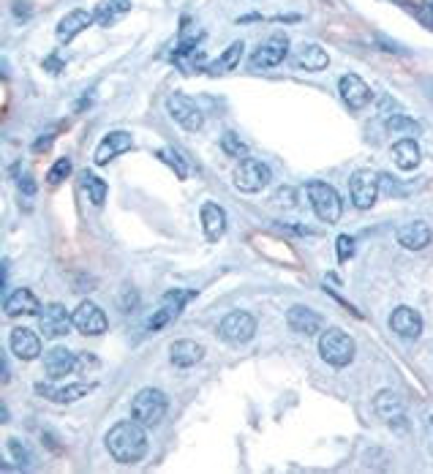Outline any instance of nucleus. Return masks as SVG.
Listing matches in <instances>:
<instances>
[{
  "instance_id": "nucleus-1",
  "label": "nucleus",
  "mask_w": 433,
  "mask_h": 474,
  "mask_svg": "<svg viewBox=\"0 0 433 474\" xmlns=\"http://www.w3.org/2000/svg\"><path fill=\"white\" fill-rule=\"evenodd\" d=\"M107 450L117 463H139L147 455V433L137 420H120L107 430Z\"/></svg>"
},
{
  "instance_id": "nucleus-2",
  "label": "nucleus",
  "mask_w": 433,
  "mask_h": 474,
  "mask_svg": "<svg viewBox=\"0 0 433 474\" xmlns=\"http://www.w3.org/2000/svg\"><path fill=\"white\" fill-rule=\"evenodd\" d=\"M166 409H169V398L161 393L159 387H145L131 401V420L142 423L145 428H156L164 420Z\"/></svg>"
},
{
  "instance_id": "nucleus-3",
  "label": "nucleus",
  "mask_w": 433,
  "mask_h": 474,
  "mask_svg": "<svg viewBox=\"0 0 433 474\" xmlns=\"http://www.w3.org/2000/svg\"><path fill=\"white\" fill-rule=\"evenodd\" d=\"M305 191H308L311 207H314V213H317L319 221H324V224H338V221H341V213H343L341 194H338L330 183L311 180L305 185Z\"/></svg>"
},
{
  "instance_id": "nucleus-4",
  "label": "nucleus",
  "mask_w": 433,
  "mask_h": 474,
  "mask_svg": "<svg viewBox=\"0 0 433 474\" xmlns=\"http://www.w3.org/2000/svg\"><path fill=\"white\" fill-rule=\"evenodd\" d=\"M354 352H357V346H354V341L349 333H343V330H324L319 338V357L327 365H333V368H346L349 362L354 360Z\"/></svg>"
},
{
  "instance_id": "nucleus-5",
  "label": "nucleus",
  "mask_w": 433,
  "mask_h": 474,
  "mask_svg": "<svg viewBox=\"0 0 433 474\" xmlns=\"http://www.w3.org/2000/svg\"><path fill=\"white\" fill-rule=\"evenodd\" d=\"M194 297H196L194 289H169V292L161 297L159 308L147 319V330H150V333H159L164 327H169Z\"/></svg>"
},
{
  "instance_id": "nucleus-6",
  "label": "nucleus",
  "mask_w": 433,
  "mask_h": 474,
  "mask_svg": "<svg viewBox=\"0 0 433 474\" xmlns=\"http://www.w3.org/2000/svg\"><path fill=\"white\" fill-rule=\"evenodd\" d=\"M232 180H234V188L243 191V194H259L262 188H267V183L273 180V172L259 158H240Z\"/></svg>"
},
{
  "instance_id": "nucleus-7",
  "label": "nucleus",
  "mask_w": 433,
  "mask_h": 474,
  "mask_svg": "<svg viewBox=\"0 0 433 474\" xmlns=\"http://www.w3.org/2000/svg\"><path fill=\"white\" fill-rule=\"evenodd\" d=\"M379 185H382V175H376L373 169H357L349 178V197L357 210H371L376 197H379Z\"/></svg>"
},
{
  "instance_id": "nucleus-8",
  "label": "nucleus",
  "mask_w": 433,
  "mask_h": 474,
  "mask_svg": "<svg viewBox=\"0 0 433 474\" xmlns=\"http://www.w3.org/2000/svg\"><path fill=\"white\" fill-rule=\"evenodd\" d=\"M166 110L172 114V120L180 126L182 131H188V134H196L199 129H202V112H199V107L185 96V93H172L169 98H166Z\"/></svg>"
},
{
  "instance_id": "nucleus-9",
  "label": "nucleus",
  "mask_w": 433,
  "mask_h": 474,
  "mask_svg": "<svg viewBox=\"0 0 433 474\" xmlns=\"http://www.w3.org/2000/svg\"><path fill=\"white\" fill-rule=\"evenodd\" d=\"M373 409H376V414L387 423L389 428H395V430L409 428L406 407H404V401H401V395H398V393H392V390H382V393H376V398H373Z\"/></svg>"
},
{
  "instance_id": "nucleus-10",
  "label": "nucleus",
  "mask_w": 433,
  "mask_h": 474,
  "mask_svg": "<svg viewBox=\"0 0 433 474\" xmlns=\"http://www.w3.org/2000/svg\"><path fill=\"white\" fill-rule=\"evenodd\" d=\"M218 333L229 343H248L256 336V319L248 311H232L221 319Z\"/></svg>"
},
{
  "instance_id": "nucleus-11",
  "label": "nucleus",
  "mask_w": 433,
  "mask_h": 474,
  "mask_svg": "<svg viewBox=\"0 0 433 474\" xmlns=\"http://www.w3.org/2000/svg\"><path fill=\"white\" fill-rule=\"evenodd\" d=\"M289 58V39L286 33H273L270 39H265L256 46V52L251 55L253 68H275L278 63H284Z\"/></svg>"
},
{
  "instance_id": "nucleus-12",
  "label": "nucleus",
  "mask_w": 433,
  "mask_h": 474,
  "mask_svg": "<svg viewBox=\"0 0 433 474\" xmlns=\"http://www.w3.org/2000/svg\"><path fill=\"white\" fill-rule=\"evenodd\" d=\"M71 319H74V327H76L82 336H101V333H107V327H109L107 314H104L95 303H91V300H82V303L74 308Z\"/></svg>"
},
{
  "instance_id": "nucleus-13",
  "label": "nucleus",
  "mask_w": 433,
  "mask_h": 474,
  "mask_svg": "<svg viewBox=\"0 0 433 474\" xmlns=\"http://www.w3.org/2000/svg\"><path fill=\"white\" fill-rule=\"evenodd\" d=\"M39 327H41L44 338H60V336H66L74 327V319H71V314L66 311L63 303H49L39 314Z\"/></svg>"
},
{
  "instance_id": "nucleus-14",
  "label": "nucleus",
  "mask_w": 433,
  "mask_h": 474,
  "mask_svg": "<svg viewBox=\"0 0 433 474\" xmlns=\"http://www.w3.org/2000/svg\"><path fill=\"white\" fill-rule=\"evenodd\" d=\"M338 93H341L343 104H346L352 112L365 110V104H371V98H373L368 82H365L363 77H357V74H343L341 82H338Z\"/></svg>"
},
{
  "instance_id": "nucleus-15",
  "label": "nucleus",
  "mask_w": 433,
  "mask_h": 474,
  "mask_svg": "<svg viewBox=\"0 0 433 474\" xmlns=\"http://www.w3.org/2000/svg\"><path fill=\"white\" fill-rule=\"evenodd\" d=\"M389 327L395 336H401L404 341H417L422 336V316L417 314L409 305H398L392 316H389Z\"/></svg>"
},
{
  "instance_id": "nucleus-16",
  "label": "nucleus",
  "mask_w": 433,
  "mask_h": 474,
  "mask_svg": "<svg viewBox=\"0 0 433 474\" xmlns=\"http://www.w3.org/2000/svg\"><path fill=\"white\" fill-rule=\"evenodd\" d=\"M8 346H11V352H14L20 360H36V357L44 352V349H41L39 333H33L30 327H17V330H11Z\"/></svg>"
},
{
  "instance_id": "nucleus-17",
  "label": "nucleus",
  "mask_w": 433,
  "mask_h": 474,
  "mask_svg": "<svg viewBox=\"0 0 433 474\" xmlns=\"http://www.w3.org/2000/svg\"><path fill=\"white\" fill-rule=\"evenodd\" d=\"M128 147H131V134H128V131H112V134H107L98 142L93 161H95L98 166H104V164L114 161L117 156H123Z\"/></svg>"
},
{
  "instance_id": "nucleus-18",
  "label": "nucleus",
  "mask_w": 433,
  "mask_h": 474,
  "mask_svg": "<svg viewBox=\"0 0 433 474\" xmlns=\"http://www.w3.org/2000/svg\"><path fill=\"white\" fill-rule=\"evenodd\" d=\"M286 324H289L295 333L317 336V333H321V327H324V319H321V314H317L314 308H308V305H295V308H289V314H286Z\"/></svg>"
},
{
  "instance_id": "nucleus-19",
  "label": "nucleus",
  "mask_w": 433,
  "mask_h": 474,
  "mask_svg": "<svg viewBox=\"0 0 433 474\" xmlns=\"http://www.w3.org/2000/svg\"><path fill=\"white\" fill-rule=\"evenodd\" d=\"M395 237H398L401 249L422 251L425 246H431L433 232L425 221H409V224H404L401 229H398V235H395Z\"/></svg>"
},
{
  "instance_id": "nucleus-20",
  "label": "nucleus",
  "mask_w": 433,
  "mask_h": 474,
  "mask_svg": "<svg viewBox=\"0 0 433 474\" xmlns=\"http://www.w3.org/2000/svg\"><path fill=\"white\" fill-rule=\"evenodd\" d=\"M3 311L6 316H39L41 314V305H39V297L30 292V289H17V292H11L6 297V303H3Z\"/></svg>"
},
{
  "instance_id": "nucleus-21",
  "label": "nucleus",
  "mask_w": 433,
  "mask_h": 474,
  "mask_svg": "<svg viewBox=\"0 0 433 474\" xmlns=\"http://www.w3.org/2000/svg\"><path fill=\"white\" fill-rule=\"evenodd\" d=\"M74 365H76V357L66 346H52L49 352H44V371L49 379H63L66 374L74 371Z\"/></svg>"
},
{
  "instance_id": "nucleus-22",
  "label": "nucleus",
  "mask_w": 433,
  "mask_h": 474,
  "mask_svg": "<svg viewBox=\"0 0 433 474\" xmlns=\"http://www.w3.org/2000/svg\"><path fill=\"white\" fill-rule=\"evenodd\" d=\"M93 20H95V17H93L91 11H85V8H74V11H69V14L58 22V27H55L58 41H60V44H69L76 33H82L88 25H93Z\"/></svg>"
},
{
  "instance_id": "nucleus-23",
  "label": "nucleus",
  "mask_w": 433,
  "mask_h": 474,
  "mask_svg": "<svg viewBox=\"0 0 433 474\" xmlns=\"http://www.w3.org/2000/svg\"><path fill=\"white\" fill-rule=\"evenodd\" d=\"M327 63H330V55L319 44H300L295 58H292V66L300 68V71H311V74L327 68Z\"/></svg>"
},
{
  "instance_id": "nucleus-24",
  "label": "nucleus",
  "mask_w": 433,
  "mask_h": 474,
  "mask_svg": "<svg viewBox=\"0 0 433 474\" xmlns=\"http://www.w3.org/2000/svg\"><path fill=\"white\" fill-rule=\"evenodd\" d=\"M36 393L44 395L46 401H55V404H71V401H79L91 393V384H66V387H55V384H36Z\"/></svg>"
},
{
  "instance_id": "nucleus-25",
  "label": "nucleus",
  "mask_w": 433,
  "mask_h": 474,
  "mask_svg": "<svg viewBox=\"0 0 433 474\" xmlns=\"http://www.w3.org/2000/svg\"><path fill=\"white\" fill-rule=\"evenodd\" d=\"M205 357V349H202V343H196V341L191 338H180L172 343V349H169V360L175 368H191V365H196V362Z\"/></svg>"
},
{
  "instance_id": "nucleus-26",
  "label": "nucleus",
  "mask_w": 433,
  "mask_h": 474,
  "mask_svg": "<svg viewBox=\"0 0 433 474\" xmlns=\"http://www.w3.org/2000/svg\"><path fill=\"white\" fill-rule=\"evenodd\" d=\"M392 161H395V166H398V169H404V172L417 169V166H420V161H422L420 145H417L411 136L398 139V142L392 145Z\"/></svg>"
},
{
  "instance_id": "nucleus-27",
  "label": "nucleus",
  "mask_w": 433,
  "mask_h": 474,
  "mask_svg": "<svg viewBox=\"0 0 433 474\" xmlns=\"http://www.w3.org/2000/svg\"><path fill=\"white\" fill-rule=\"evenodd\" d=\"M202 229H205V237L210 243H215V240L224 237V232H227V216H224V210L215 202L202 204Z\"/></svg>"
},
{
  "instance_id": "nucleus-28",
  "label": "nucleus",
  "mask_w": 433,
  "mask_h": 474,
  "mask_svg": "<svg viewBox=\"0 0 433 474\" xmlns=\"http://www.w3.org/2000/svg\"><path fill=\"white\" fill-rule=\"evenodd\" d=\"M128 8H131V0H101V3L95 6L93 17H95V25L109 27V25L117 22L123 14H128Z\"/></svg>"
},
{
  "instance_id": "nucleus-29",
  "label": "nucleus",
  "mask_w": 433,
  "mask_h": 474,
  "mask_svg": "<svg viewBox=\"0 0 433 474\" xmlns=\"http://www.w3.org/2000/svg\"><path fill=\"white\" fill-rule=\"evenodd\" d=\"M79 185H82L85 197H88V199H91L95 207H101V204L107 202V183L101 180V178H95L91 169H85V172H82Z\"/></svg>"
},
{
  "instance_id": "nucleus-30",
  "label": "nucleus",
  "mask_w": 433,
  "mask_h": 474,
  "mask_svg": "<svg viewBox=\"0 0 433 474\" xmlns=\"http://www.w3.org/2000/svg\"><path fill=\"white\" fill-rule=\"evenodd\" d=\"M243 49H246V44L243 41H234V44H229L227 49H224V55L210 66V71L213 74H224V71H232V68L237 66L240 60H243Z\"/></svg>"
},
{
  "instance_id": "nucleus-31",
  "label": "nucleus",
  "mask_w": 433,
  "mask_h": 474,
  "mask_svg": "<svg viewBox=\"0 0 433 474\" xmlns=\"http://www.w3.org/2000/svg\"><path fill=\"white\" fill-rule=\"evenodd\" d=\"M385 129H387L389 134H420V123L417 120H411L406 114H392L387 117V123H385Z\"/></svg>"
},
{
  "instance_id": "nucleus-32",
  "label": "nucleus",
  "mask_w": 433,
  "mask_h": 474,
  "mask_svg": "<svg viewBox=\"0 0 433 474\" xmlns=\"http://www.w3.org/2000/svg\"><path fill=\"white\" fill-rule=\"evenodd\" d=\"M159 158L164 161V164H169L172 169H175V175L180 178V180H185L188 178V164H185V158L175 150V147H161L159 150Z\"/></svg>"
},
{
  "instance_id": "nucleus-33",
  "label": "nucleus",
  "mask_w": 433,
  "mask_h": 474,
  "mask_svg": "<svg viewBox=\"0 0 433 474\" xmlns=\"http://www.w3.org/2000/svg\"><path fill=\"white\" fill-rule=\"evenodd\" d=\"M221 147L227 150L229 156L234 158H248V145L240 139V136L234 134V131H227V134L221 136Z\"/></svg>"
},
{
  "instance_id": "nucleus-34",
  "label": "nucleus",
  "mask_w": 433,
  "mask_h": 474,
  "mask_svg": "<svg viewBox=\"0 0 433 474\" xmlns=\"http://www.w3.org/2000/svg\"><path fill=\"white\" fill-rule=\"evenodd\" d=\"M69 175H71V161L69 158H58V161L52 164L49 175H46V183H49V185H60Z\"/></svg>"
},
{
  "instance_id": "nucleus-35",
  "label": "nucleus",
  "mask_w": 433,
  "mask_h": 474,
  "mask_svg": "<svg viewBox=\"0 0 433 474\" xmlns=\"http://www.w3.org/2000/svg\"><path fill=\"white\" fill-rule=\"evenodd\" d=\"M335 254H338V259H341V262L352 259V256H354V237L341 235V237L335 240Z\"/></svg>"
},
{
  "instance_id": "nucleus-36",
  "label": "nucleus",
  "mask_w": 433,
  "mask_h": 474,
  "mask_svg": "<svg viewBox=\"0 0 433 474\" xmlns=\"http://www.w3.org/2000/svg\"><path fill=\"white\" fill-rule=\"evenodd\" d=\"M17 188H20V194H22V197H33V194H36V180H33V175H22V178H17Z\"/></svg>"
},
{
  "instance_id": "nucleus-37",
  "label": "nucleus",
  "mask_w": 433,
  "mask_h": 474,
  "mask_svg": "<svg viewBox=\"0 0 433 474\" xmlns=\"http://www.w3.org/2000/svg\"><path fill=\"white\" fill-rule=\"evenodd\" d=\"M8 450H11V455L20 461V463H27L30 461V455H27V450H25L22 445L17 442V439H8Z\"/></svg>"
},
{
  "instance_id": "nucleus-38",
  "label": "nucleus",
  "mask_w": 433,
  "mask_h": 474,
  "mask_svg": "<svg viewBox=\"0 0 433 474\" xmlns=\"http://www.w3.org/2000/svg\"><path fill=\"white\" fill-rule=\"evenodd\" d=\"M44 68L49 71V74H58V71L63 68V60H60L58 55H52V58H46V60H44Z\"/></svg>"
},
{
  "instance_id": "nucleus-39",
  "label": "nucleus",
  "mask_w": 433,
  "mask_h": 474,
  "mask_svg": "<svg viewBox=\"0 0 433 474\" xmlns=\"http://www.w3.org/2000/svg\"><path fill=\"white\" fill-rule=\"evenodd\" d=\"M431 20H433V3H431Z\"/></svg>"
},
{
  "instance_id": "nucleus-40",
  "label": "nucleus",
  "mask_w": 433,
  "mask_h": 474,
  "mask_svg": "<svg viewBox=\"0 0 433 474\" xmlns=\"http://www.w3.org/2000/svg\"><path fill=\"white\" fill-rule=\"evenodd\" d=\"M431 428H433V417H431Z\"/></svg>"
}]
</instances>
